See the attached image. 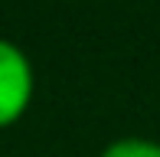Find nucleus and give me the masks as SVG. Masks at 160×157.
<instances>
[{
	"label": "nucleus",
	"instance_id": "nucleus-1",
	"mask_svg": "<svg viewBox=\"0 0 160 157\" xmlns=\"http://www.w3.org/2000/svg\"><path fill=\"white\" fill-rule=\"evenodd\" d=\"M33 95V69L23 49L0 39V128L13 124L26 111Z\"/></svg>",
	"mask_w": 160,
	"mask_h": 157
},
{
	"label": "nucleus",
	"instance_id": "nucleus-2",
	"mask_svg": "<svg viewBox=\"0 0 160 157\" xmlns=\"http://www.w3.org/2000/svg\"><path fill=\"white\" fill-rule=\"evenodd\" d=\"M101 157H160V144L157 141H144V138H124L108 144Z\"/></svg>",
	"mask_w": 160,
	"mask_h": 157
}]
</instances>
